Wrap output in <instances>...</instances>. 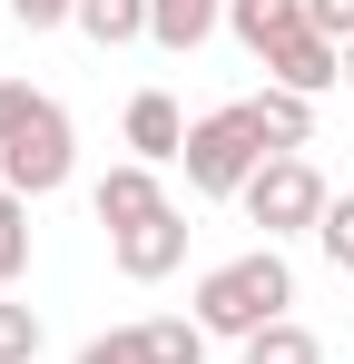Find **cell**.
<instances>
[{"instance_id": "6da1fadb", "label": "cell", "mask_w": 354, "mask_h": 364, "mask_svg": "<svg viewBox=\"0 0 354 364\" xmlns=\"http://www.w3.org/2000/svg\"><path fill=\"white\" fill-rule=\"evenodd\" d=\"M79 168V138H69V109L30 79H0V187H20L30 207L59 197Z\"/></svg>"}, {"instance_id": "7a4b0ae2", "label": "cell", "mask_w": 354, "mask_h": 364, "mask_svg": "<svg viewBox=\"0 0 354 364\" xmlns=\"http://www.w3.org/2000/svg\"><path fill=\"white\" fill-rule=\"evenodd\" d=\"M295 305V266L286 246H246V256H227V266H207L197 276V325L217 335V345H246V335H266V325H286Z\"/></svg>"}, {"instance_id": "3957f363", "label": "cell", "mask_w": 354, "mask_h": 364, "mask_svg": "<svg viewBox=\"0 0 354 364\" xmlns=\"http://www.w3.org/2000/svg\"><path fill=\"white\" fill-rule=\"evenodd\" d=\"M266 158H286L266 128H256V109L246 99H227V109H207V119L187 128V197H246V178L266 168Z\"/></svg>"}, {"instance_id": "277c9868", "label": "cell", "mask_w": 354, "mask_h": 364, "mask_svg": "<svg viewBox=\"0 0 354 364\" xmlns=\"http://www.w3.org/2000/svg\"><path fill=\"white\" fill-rule=\"evenodd\" d=\"M236 207H246V227H266V246H276V237H315V217L335 207V187L315 178V158H305V148H286V158H266V168L246 178Z\"/></svg>"}, {"instance_id": "5b68a950", "label": "cell", "mask_w": 354, "mask_h": 364, "mask_svg": "<svg viewBox=\"0 0 354 364\" xmlns=\"http://www.w3.org/2000/svg\"><path fill=\"white\" fill-rule=\"evenodd\" d=\"M89 217H99L109 237H128V227H148V217H168V187H158V168H148V158H118L109 178L89 187Z\"/></svg>"}, {"instance_id": "8992f818", "label": "cell", "mask_w": 354, "mask_h": 364, "mask_svg": "<svg viewBox=\"0 0 354 364\" xmlns=\"http://www.w3.org/2000/svg\"><path fill=\"white\" fill-rule=\"evenodd\" d=\"M109 266L128 276V286H158V276H177V266H187V207H168V217H148V227L109 237Z\"/></svg>"}, {"instance_id": "52a82bcc", "label": "cell", "mask_w": 354, "mask_h": 364, "mask_svg": "<svg viewBox=\"0 0 354 364\" xmlns=\"http://www.w3.org/2000/svg\"><path fill=\"white\" fill-rule=\"evenodd\" d=\"M118 128H128V158H148V168H177V158H187V128H197V119L177 109L168 89H138Z\"/></svg>"}, {"instance_id": "ba28073f", "label": "cell", "mask_w": 354, "mask_h": 364, "mask_svg": "<svg viewBox=\"0 0 354 364\" xmlns=\"http://www.w3.org/2000/svg\"><path fill=\"white\" fill-rule=\"evenodd\" d=\"M266 79L295 89V99H325V89H345V50H335V40H315V30H295L286 50L266 60Z\"/></svg>"}, {"instance_id": "9c48e42d", "label": "cell", "mask_w": 354, "mask_h": 364, "mask_svg": "<svg viewBox=\"0 0 354 364\" xmlns=\"http://www.w3.org/2000/svg\"><path fill=\"white\" fill-rule=\"evenodd\" d=\"M227 30H236V50L266 69L295 30H305V0H227Z\"/></svg>"}, {"instance_id": "30bf717a", "label": "cell", "mask_w": 354, "mask_h": 364, "mask_svg": "<svg viewBox=\"0 0 354 364\" xmlns=\"http://www.w3.org/2000/svg\"><path fill=\"white\" fill-rule=\"evenodd\" d=\"M227 30V0H148V40L168 50V60H187V50H207Z\"/></svg>"}, {"instance_id": "8fae6325", "label": "cell", "mask_w": 354, "mask_h": 364, "mask_svg": "<svg viewBox=\"0 0 354 364\" xmlns=\"http://www.w3.org/2000/svg\"><path fill=\"white\" fill-rule=\"evenodd\" d=\"M246 109H256V128H266L276 148H315V99H295V89H276V79H266Z\"/></svg>"}, {"instance_id": "7c38bea8", "label": "cell", "mask_w": 354, "mask_h": 364, "mask_svg": "<svg viewBox=\"0 0 354 364\" xmlns=\"http://www.w3.org/2000/svg\"><path fill=\"white\" fill-rule=\"evenodd\" d=\"M79 40H99V50H128V40H148V0H79V20H69Z\"/></svg>"}, {"instance_id": "4fadbf2b", "label": "cell", "mask_w": 354, "mask_h": 364, "mask_svg": "<svg viewBox=\"0 0 354 364\" xmlns=\"http://www.w3.org/2000/svg\"><path fill=\"white\" fill-rule=\"evenodd\" d=\"M138 345H148V364H207L217 335H207L197 315H148V325H138Z\"/></svg>"}, {"instance_id": "5bb4252c", "label": "cell", "mask_w": 354, "mask_h": 364, "mask_svg": "<svg viewBox=\"0 0 354 364\" xmlns=\"http://www.w3.org/2000/svg\"><path fill=\"white\" fill-rule=\"evenodd\" d=\"M236 355H246V364H325V335L286 315V325H266V335H246Z\"/></svg>"}, {"instance_id": "9a60e30c", "label": "cell", "mask_w": 354, "mask_h": 364, "mask_svg": "<svg viewBox=\"0 0 354 364\" xmlns=\"http://www.w3.org/2000/svg\"><path fill=\"white\" fill-rule=\"evenodd\" d=\"M30 276V197L20 187H0V296Z\"/></svg>"}, {"instance_id": "2e32d148", "label": "cell", "mask_w": 354, "mask_h": 364, "mask_svg": "<svg viewBox=\"0 0 354 364\" xmlns=\"http://www.w3.org/2000/svg\"><path fill=\"white\" fill-rule=\"evenodd\" d=\"M0 364H40V305L0 296Z\"/></svg>"}, {"instance_id": "e0dca14e", "label": "cell", "mask_w": 354, "mask_h": 364, "mask_svg": "<svg viewBox=\"0 0 354 364\" xmlns=\"http://www.w3.org/2000/svg\"><path fill=\"white\" fill-rule=\"evenodd\" d=\"M315 246H325V266H354V187L315 217Z\"/></svg>"}, {"instance_id": "ac0fdd59", "label": "cell", "mask_w": 354, "mask_h": 364, "mask_svg": "<svg viewBox=\"0 0 354 364\" xmlns=\"http://www.w3.org/2000/svg\"><path fill=\"white\" fill-rule=\"evenodd\" d=\"M79 364H148V345H138V325H118V335H89Z\"/></svg>"}, {"instance_id": "d6986e66", "label": "cell", "mask_w": 354, "mask_h": 364, "mask_svg": "<svg viewBox=\"0 0 354 364\" xmlns=\"http://www.w3.org/2000/svg\"><path fill=\"white\" fill-rule=\"evenodd\" d=\"M305 30L345 50V40H354V0H305Z\"/></svg>"}, {"instance_id": "ffe728a7", "label": "cell", "mask_w": 354, "mask_h": 364, "mask_svg": "<svg viewBox=\"0 0 354 364\" xmlns=\"http://www.w3.org/2000/svg\"><path fill=\"white\" fill-rule=\"evenodd\" d=\"M10 20H20V30H69L79 0H10Z\"/></svg>"}, {"instance_id": "44dd1931", "label": "cell", "mask_w": 354, "mask_h": 364, "mask_svg": "<svg viewBox=\"0 0 354 364\" xmlns=\"http://www.w3.org/2000/svg\"><path fill=\"white\" fill-rule=\"evenodd\" d=\"M345 89H354V40H345Z\"/></svg>"}]
</instances>
